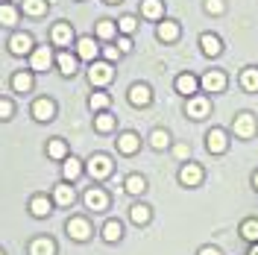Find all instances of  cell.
<instances>
[{"label": "cell", "instance_id": "cell-1", "mask_svg": "<svg viewBox=\"0 0 258 255\" xmlns=\"http://www.w3.org/2000/svg\"><path fill=\"white\" fill-rule=\"evenodd\" d=\"M112 77H114V71H112V65H106V62H94L88 68V82L91 85H109Z\"/></svg>", "mask_w": 258, "mask_h": 255}, {"label": "cell", "instance_id": "cell-2", "mask_svg": "<svg viewBox=\"0 0 258 255\" xmlns=\"http://www.w3.org/2000/svg\"><path fill=\"white\" fill-rule=\"evenodd\" d=\"M109 173H112V161H109V156L97 153V156L88 159V176H91V179H106Z\"/></svg>", "mask_w": 258, "mask_h": 255}, {"label": "cell", "instance_id": "cell-3", "mask_svg": "<svg viewBox=\"0 0 258 255\" xmlns=\"http://www.w3.org/2000/svg\"><path fill=\"white\" fill-rule=\"evenodd\" d=\"M206 147H209V153H214V156L226 153V147H229V138H226L223 129H209V132H206Z\"/></svg>", "mask_w": 258, "mask_h": 255}, {"label": "cell", "instance_id": "cell-4", "mask_svg": "<svg viewBox=\"0 0 258 255\" xmlns=\"http://www.w3.org/2000/svg\"><path fill=\"white\" fill-rule=\"evenodd\" d=\"M32 117H35V120H41V123L53 120V117H56V106H53V100H47V97L35 100V103H32Z\"/></svg>", "mask_w": 258, "mask_h": 255}, {"label": "cell", "instance_id": "cell-5", "mask_svg": "<svg viewBox=\"0 0 258 255\" xmlns=\"http://www.w3.org/2000/svg\"><path fill=\"white\" fill-rule=\"evenodd\" d=\"M232 129H235V135L238 138H252V132H255V117L252 114H238L235 120H232Z\"/></svg>", "mask_w": 258, "mask_h": 255}, {"label": "cell", "instance_id": "cell-6", "mask_svg": "<svg viewBox=\"0 0 258 255\" xmlns=\"http://www.w3.org/2000/svg\"><path fill=\"white\" fill-rule=\"evenodd\" d=\"M179 182H182V185H188V188H197V185L203 182V167H200V164H194V161H188V164L179 170Z\"/></svg>", "mask_w": 258, "mask_h": 255}, {"label": "cell", "instance_id": "cell-7", "mask_svg": "<svg viewBox=\"0 0 258 255\" xmlns=\"http://www.w3.org/2000/svg\"><path fill=\"white\" fill-rule=\"evenodd\" d=\"M68 235L74 240H88L91 238V226H88L85 217H71L68 220Z\"/></svg>", "mask_w": 258, "mask_h": 255}, {"label": "cell", "instance_id": "cell-8", "mask_svg": "<svg viewBox=\"0 0 258 255\" xmlns=\"http://www.w3.org/2000/svg\"><path fill=\"white\" fill-rule=\"evenodd\" d=\"M9 53L12 56H24V53H32V38L27 32H15L9 38Z\"/></svg>", "mask_w": 258, "mask_h": 255}, {"label": "cell", "instance_id": "cell-9", "mask_svg": "<svg viewBox=\"0 0 258 255\" xmlns=\"http://www.w3.org/2000/svg\"><path fill=\"white\" fill-rule=\"evenodd\" d=\"M150 100H153L150 85H144V82H135V85L129 88V103H132V106H150Z\"/></svg>", "mask_w": 258, "mask_h": 255}, {"label": "cell", "instance_id": "cell-10", "mask_svg": "<svg viewBox=\"0 0 258 255\" xmlns=\"http://www.w3.org/2000/svg\"><path fill=\"white\" fill-rule=\"evenodd\" d=\"M85 206L91 211H106L109 208V197H106L103 188H91V191H85Z\"/></svg>", "mask_w": 258, "mask_h": 255}, {"label": "cell", "instance_id": "cell-11", "mask_svg": "<svg viewBox=\"0 0 258 255\" xmlns=\"http://www.w3.org/2000/svg\"><path fill=\"white\" fill-rule=\"evenodd\" d=\"M185 112L191 114L194 120H200V117H206V114H209V100H206V97H200V94L188 97V106H185Z\"/></svg>", "mask_w": 258, "mask_h": 255}, {"label": "cell", "instance_id": "cell-12", "mask_svg": "<svg viewBox=\"0 0 258 255\" xmlns=\"http://www.w3.org/2000/svg\"><path fill=\"white\" fill-rule=\"evenodd\" d=\"M138 147H141V138H138L135 132H123V135L117 138V150H120L123 156H132V153H138Z\"/></svg>", "mask_w": 258, "mask_h": 255}, {"label": "cell", "instance_id": "cell-13", "mask_svg": "<svg viewBox=\"0 0 258 255\" xmlns=\"http://www.w3.org/2000/svg\"><path fill=\"white\" fill-rule=\"evenodd\" d=\"M50 62H53V53H50V47H35L32 50V71H47Z\"/></svg>", "mask_w": 258, "mask_h": 255}, {"label": "cell", "instance_id": "cell-14", "mask_svg": "<svg viewBox=\"0 0 258 255\" xmlns=\"http://www.w3.org/2000/svg\"><path fill=\"white\" fill-rule=\"evenodd\" d=\"M200 44H203V53H206V56H220V50H223L220 38H217L214 32H203V35H200Z\"/></svg>", "mask_w": 258, "mask_h": 255}, {"label": "cell", "instance_id": "cell-15", "mask_svg": "<svg viewBox=\"0 0 258 255\" xmlns=\"http://www.w3.org/2000/svg\"><path fill=\"white\" fill-rule=\"evenodd\" d=\"M197 85H200V82H197L194 74H179V77H176V91H179V94L194 97V94H197Z\"/></svg>", "mask_w": 258, "mask_h": 255}, {"label": "cell", "instance_id": "cell-16", "mask_svg": "<svg viewBox=\"0 0 258 255\" xmlns=\"http://www.w3.org/2000/svg\"><path fill=\"white\" fill-rule=\"evenodd\" d=\"M203 88L211 91V94H214V91H223L226 88V77L220 74V71H209V74L203 77Z\"/></svg>", "mask_w": 258, "mask_h": 255}, {"label": "cell", "instance_id": "cell-17", "mask_svg": "<svg viewBox=\"0 0 258 255\" xmlns=\"http://www.w3.org/2000/svg\"><path fill=\"white\" fill-rule=\"evenodd\" d=\"M30 211H32V217H47L50 211H53V203H50L47 197H32Z\"/></svg>", "mask_w": 258, "mask_h": 255}, {"label": "cell", "instance_id": "cell-18", "mask_svg": "<svg viewBox=\"0 0 258 255\" xmlns=\"http://www.w3.org/2000/svg\"><path fill=\"white\" fill-rule=\"evenodd\" d=\"M77 53H80V59H85V62H94L97 59L94 38H80V41H77Z\"/></svg>", "mask_w": 258, "mask_h": 255}, {"label": "cell", "instance_id": "cell-19", "mask_svg": "<svg viewBox=\"0 0 258 255\" xmlns=\"http://www.w3.org/2000/svg\"><path fill=\"white\" fill-rule=\"evenodd\" d=\"M30 255H56V243L50 238H35L30 246Z\"/></svg>", "mask_w": 258, "mask_h": 255}, {"label": "cell", "instance_id": "cell-20", "mask_svg": "<svg viewBox=\"0 0 258 255\" xmlns=\"http://www.w3.org/2000/svg\"><path fill=\"white\" fill-rule=\"evenodd\" d=\"M141 15L150 18V21H159L164 15V6H161V0H144L141 3Z\"/></svg>", "mask_w": 258, "mask_h": 255}, {"label": "cell", "instance_id": "cell-21", "mask_svg": "<svg viewBox=\"0 0 258 255\" xmlns=\"http://www.w3.org/2000/svg\"><path fill=\"white\" fill-rule=\"evenodd\" d=\"M71 41H74V30H71V27H68V24H56V27H53V44H71Z\"/></svg>", "mask_w": 258, "mask_h": 255}, {"label": "cell", "instance_id": "cell-22", "mask_svg": "<svg viewBox=\"0 0 258 255\" xmlns=\"http://www.w3.org/2000/svg\"><path fill=\"white\" fill-rule=\"evenodd\" d=\"M159 38L161 41H176L179 38V24L176 21H161L159 24Z\"/></svg>", "mask_w": 258, "mask_h": 255}, {"label": "cell", "instance_id": "cell-23", "mask_svg": "<svg viewBox=\"0 0 258 255\" xmlns=\"http://www.w3.org/2000/svg\"><path fill=\"white\" fill-rule=\"evenodd\" d=\"M62 173H64V179L68 182H74V179H80L82 176V164H80V159H64V164H62Z\"/></svg>", "mask_w": 258, "mask_h": 255}, {"label": "cell", "instance_id": "cell-24", "mask_svg": "<svg viewBox=\"0 0 258 255\" xmlns=\"http://www.w3.org/2000/svg\"><path fill=\"white\" fill-rule=\"evenodd\" d=\"M47 156L56 161H64L68 159V144L62 141V138H53V141L47 144Z\"/></svg>", "mask_w": 258, "mask_h": 255}, {"label": "cell", "instance_id": "cell-25", "mask_svg": "<svg viewBox=\"0 0 258 255\" xmlns=\"http://www.w3.org/2000/svg\"><path fill=\"white\" fill-rule=\"evenodd\" d=\"M56 62H59V71H62L64 77H74V74H77V59H74L68 50L59 53V59H56Z\"/></svg>", "mask_w": 258, "mask_h": 255}, {"label": "cell", "instance_id": "cell-26", "mask_svg": "<svg viewBox=\"0 0 258 255\" xmlns=\"http://www.w3.org/2000/svg\"><path fill=\"white\" fill-rule=\"evenodd\" d=\"M53 200H56V206H71L74 203V188L71 185H56V191H53Z\"/></svg>", "mask_w": 258, "mask_h": 255}, {"label": "cell", "instance_id": "cell-27", "mask_svg": "<svg viewBox=\"0 0 258 255\" xmlns=\"http://www.w3.org/2000/svg\"><path fill=\"white\" fill-rule=\"evenodd\" d=\"M12 88L18 94H30L32 91V74H15L12 77Z\"/></svg>", "mask_w": 258, "mask_h": 255}, {"label": "cell", "instance_id": "cell-28", "mask_svg": "<svg viewBox=\"0 0 258 255\" xmlns=\"http://www.w3.org/2000/svg\"><path fill=\"white\" fill-rule=\"evenodd\" d=\"M120 235H123V226H120V220H109V223L103 226V240L114 243V240H120Z\"/></svg>", "mask_w": 258, "mask_h": 255}, {"label": "cell", "instance_id": "cell-29", "mask_svg": "<svg viewBox=\"0 0 258 255\" xmlns=\"http://www.w3.org/2000/svg\"><path fill=\"white\" fill-rule=\"evenodd\" d=\"M144 191H147V179H144V176H138V173H132L126 179V194L138 197V194H144Z\"/></svg>", "mask_w": 258, "mask_h": 255}, {"label": "cell", "instance_id": "cell-30", "mask_svg": "<svg viewBox=\"0 0 258 255\" xmlns=\"http://www.w3.org/2000/svg\"><path fill=\"white\" fill-rule=\"evenodd\" d=\"M0 24L3 27H15L18 24V9L9 3H0Z\"/></svg>", "mask_w": 258, "mask_h": 255}, {"label": "cell", "instance_id": "cell-31", "mask_svg": "<svg viewBox=\"0 0 258 255\" xmlns=\"http://www.w3.org/2000/svg\"><path fill=\"white\" fill-rule=\"evenodd\" d=\"M241 85H243V91H258V68H246L243 71Z\"/></svg>", "mask_w": 258, "mask_h": 255}, {"label": "cell", "instance_id": "cell-32", "mask_svg": "<svg viewBox=\"0 0 258 255\" xmlns=\"http://www.w3.org/2000/svg\"><path fill=\"white\" fill-rule=\"evenodd\" d=\"M241 235L249 243H258V217H252V220H243L241 223Z\"/></svg>", "mask_w": 258, "mask_h": 255}, {"label": "cell", "instance_id": "cell-33", "mask_svg": "<svg viewBox=\"0 0 258 255\" xmlns=\"http://www.w3.org/2000/svg\"><path fill=\"white\" fill-rule=\"evenodd\" d=\"M88 106H91V112H106V106H109V94H106V91H94L91 100H88Z\"/></svg>", "mask_w": 258, "mask_h": 255}, {"label": "cell", "instance_id": "cell-34", "mask_svg": "<svg viewBox=\"0 0 258 255\" xmlns=\"http://www.w3.org/2000/svg\"><path fill=\"white\" fill-rule=\"evenodd\" d=\"M44 9H47V0H24V12L27 15H44Z\"/></svg>", "mask_w": 258, "mask_h": 255}, {"label": "cell", "instance_id": "cell-35", "mask_svg": "<svg viewBox=\"0 0 258 255\" xmlns=\"http://www.w3.org/2000/svg\"><path fill=\"white\" fill-rule=\"evenodd\" d=\"M114 32H117V24H112V21H100V24H97V35H100L103 41L114 38Z\"/></svg>", "mask_w": 258, "mask_h": 255}, {"label": "cell", "instance_id": "cell-36", "mask_svg": "<svg viewBox=\"0 0 258 255\" xmlns=\"http://www.w3.org/2000/svg\"><path fill=\"white\" fill-rule=\"evenodd\" d=\"M132 223H138V226H144V223H150V208L147 206H132Z\"/></svg>", "mask_w": 258, "mask_h": 255}, {"label": "cell", "instance_id": "cell-37", "mask_svg": "<svg viewBox=\"0 0 258 255\" xmlns=\"http://www.w3.org/2000/svg\"><path fill=\"white\" fill-rule=\"evenodd\" d=\"M94 126L100 129V132H112V129H114V117H112V114H106V112H100L94 117Z\"/></svg>", "mask_w": 258, "mask_h": 255}, {"label": "cell", "instance_id": "cell-38", "mask_svg": "<svg viewBox=\"0 0 258 255\" xmlns=\"http://www.w3.org/2000/svg\"><path fill=\"white\" fill-rule=\"evenodd\" d=\"M150 144H153V147H156V150H164V147H167V144H170V135H167V132H164V129H156V132H153V135H150Z\"/></svg>", "mask_w": 258, "mask_h": 255}, {"label": "cell", "instance_id": "cell-39", "mask_svg": "<svg viewBox=\"0 0 258 255\" xmlns=\"http://www.w3.org/2000/svg\"><path fill=\"white\" fill-rule=\"evenodd\" d=\"M117 30H120V32H126V35H129V32L135 30V18H132V15H123L120 21H117Z\"/></svg>", "mask_w": 258, "mask_h": 255}, {"label": "cell", "instance_id": "cell-40", "mask_svg": "<svg viewBox=\"0 0 258 255\" xmlns=\"http://www.w3.org/2000/svg\"><path fill=\"white\" fill-rule=\"evenodd\" d=\"M223 9H226L223 0H206V12H211V15H220Z\"/></svg>", "mask_w": 258, "mask_h": 255}, {"label": "cell", "instance_id": "cell-41", "mask_svg": "<svg viewBox=\"0 0 258 255\" xmlns=\"http://www.w3.org/2000/svg\"><path fill=\"white\" fill-rule=\"evenodd\" d=\"M9 117H12V103L0 100V120H9Z\"/></svg>", "mask_w": 258, "mask_h": 255}, {"label": "cell", "instance_id": "cell-42", "mask_svg": "<svg viewBox=\"0 0 258 255\" xmlns=\"http://www.w3.org/2000/svg\"><path fill=\"white\" fill-rule=\"evenodd\" d=\"M117 50H120V53H129V50H132V41H129V38H120V41H117Z\"/></svg>", "mask_w": 258, "mask_h": 255}, {"label": "cell", "instance_id": "cell-43", "mask_svg": "<svg viewBox=\"0 0 258 255\" xmlns=\"http://www.w3.org/2000/svg\"><path fill=\"white\" fill-rule=\"evenodd\" d=\"M200 255H220V249H217V246H203Z\"/></svg>", "mask_w": 258, "mask_h": 255}, {"label": "cell", "instance_id": "cell-44", "mask_svg": "<svg viewBox=\"0 0 258 255\" xmlns=\"http://www.w3.org/2000/svg\"><path fill=\"white\" fill-rule=\"evenodd\" d=\"M117 53H120L117 47H106V59H117Z\"/></svg>", "mask_w": 258, "mask_h": 255}, {"label": "cell", "instance_id": "cell-45", "mask_svg": "<svg viewBox=\"0 0 258 255\" xmlns=\"http://www.w3.org/2000/svg\"><path fill=\"white\" fill-rule=\"evenodd\" d=\"M176 156H179V159H185V156H188V147H185V144H179V147H176Z\"/></svg>", "mask_w": 258, "mask_h": 255}, {"label": "cell", "instance_id": "cell-46", "mask_svg": "<svg viewBox=\"0 0 258 255\" xmlns=\"http://www.w3.org/2000/svg\"><path fill=\"white\" fill-rule=\"evenodd\" d=\"M249 255H258V243H252V246H249Z\"/></svg>", "mask_w": 258, "mask_h": 255}, {"label": "cell", "instance_id": "cell-47", "mask_svg": "<svg viewBox=\"0 0 258 255\" xmlns=\"http://www.w3.org/2000/svg\"><path fill=\"white\" fill-rule=\"evenodd\" d=\"M252 185H255V191H258V170H255V176H252Z\"/></svg>", "mask_w": 258, "mask_h": 255}, {"label": "cell", "instance_id": "cell-48", "mask_svg": "<svg viewBox=\"0 0 258 255\" xmlns=\"http://www.w3.org/2000/svg\"><path fill=\"white\" fill-rule=\"evenodd\" d=\"M106 3H120V0H106Z\"/></svg>", "mask_w": 258, "mask_h": 255}, {"label": "cell", "instance_id": "cell-49", "mask_svg": "<svg viewBox=\"0 0 258 255\" xmlns=\"http://www.w3.org/2000/svg\"><path fill=\"white\" fill-rule=\"evenodd\" d=\"M0 3H9V0H0Z\"/></svg>", "mask_w": 258, "mask_h": 255}, {"label": "cell", "instance_id": "cell-50", "mask_svg": "<svg viewBox=\"0 0 258 255\" xmlns=\"http://www.w3.org/2000/svg\"><path fill=\"white\" fill-rule=\"evenodd\" d=\"M0 255H3V249H0Z\"/></svg>", "mask_w": 258, "mask_h": 255}]
</instances>
